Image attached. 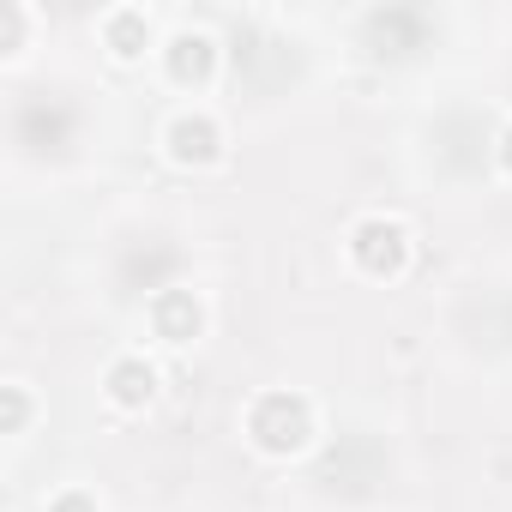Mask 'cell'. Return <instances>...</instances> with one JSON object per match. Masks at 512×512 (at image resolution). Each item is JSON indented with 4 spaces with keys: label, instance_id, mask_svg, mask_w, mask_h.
I'll use <instances>...</instances> for the list:
<instances>
[{
    "label": "cell",
    "instance_id": "obj_1",
    "mask_svg": "<svg viewBox=\"0 0 512 512\" xmlns=\"http://www.w3.org/2000/svg\"><path fill=\"white\" fill-rule=\"evenodd\" d=\"M247 428H253V440H260L266 452H296L308 440V404L290 398V392H272V398L253 404V422Z\"/></svg>",
    "mask_w": 512,
    "mask_h": 512
},
{
    "label": "cell",
    "instance_id": "obj_2",
    "mask_svg": "<svg viewBox=\"0 0 512 512\" xmlns=\"http://www.w3.org/2000/svg\"><path fill=\"white\" fill-rule=\"evenodd\" d=\"M356 260L368 272H398L404 266V229L398 223H362L356 229Z\"/></svg>",
    "mask_w": 512,
    "mask_h": 512
},
{
    "label": "cell",
    "instance_id": "obj_3",
    "mask_svg": "<svg viewBox=\"0 0 512 512\" xmlns=\"http://www.w3.org/2000/svg\"><path fill=\"white\" fill-rule=\"evenodd\" d=\"M151 314H157V332H163L169 344H187V338L199 332V302H193L187 290H169Z\"/></svg>",
    "mask_w": 512,
    "mask_h": 512
},
{
    "label": "cell",
    "instance_id": "obj_4",
    "mask_svg": "<svg viewBox=\"0 0 512 512\" xmlns=\"http://www.w3.org/2000/svg\"><path fill=\"white\" fill-rule=\"evenodd\" d=\"M109 386H115V398H121V404H145L157 380H151V368H145V362H121V368L109 374Z\"/></svg>",
    "mask_w": 512,
    "mask_h": 512
},
{
    "label": "cell",
    "instance_id": "obj_5",
    "mask_svg": "<svg viewBox=\"0 0 512 512\" xmlns=\"http://www.w3.org/2000/svg\"><path fill=\"white\" fill-rule=\"evenodd\" d=\"M211 145H217V133H211L205 121H181V127H175V151H181V157H211Z\"/></svg>",
    "mask_w": 512,
    "mask_h": 512
},
{
    "label": "cell",
    "instance_id": "obj_6",
    "mask_svg": "<svg viewBox=\"0 0 512 512\" xmlns=\"http://www.w3.org/2000/svg\"><path fill=\"white\" fill-rule=\"evenodd\" d=\"M55 512H85V500H61V506H55Z\"/></svg>",
    "mask_w": 512,
    "mask_h": 512
},
{
    "label": "cell",
    "instance_id": "obj_7",
    "mask_svg": "<svg viewBox=\"0 0 512 512\" xmlns=\"http://www.w3.org/2000/svg\"><path fill=\"white\" fill-rule=\"evenodd\" d=\"M506 163H512V133H506Z\"/></svg>",
    "mask_w": 512,
    "mask_h": 512
}]
</instances>
